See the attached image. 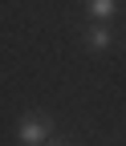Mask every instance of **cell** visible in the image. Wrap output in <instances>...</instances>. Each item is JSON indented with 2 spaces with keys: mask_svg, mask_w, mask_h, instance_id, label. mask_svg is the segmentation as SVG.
<instances>
[{
  "mask_svg": "<svg viewBox=\"0 0 126 146\" xmlns=\"http://www.w3.org/2000/svg\"><path fill=\"white\" fill-rule=\"evenodd\" d=\"M49 130H53V122H49L45 114H25V118H21V138H25V146H45Z\"/></svg>",
  "mask_w": 126,
  "mask_h": 146,
  "instance_id": "6da1fadb",
  "label": "cell"
},
{
  "mask_svg": "<svg viewBox=\"0 0 126 146\" xmlns=\"http://www.w3.org/2000/svg\"><path fill=\"white\" fill-rule=\"evenodd\" d=\"M89 12H94V21H110V16H114V0H89Z\"/></svg>",
  "mask_w": 126,
  "mask_h": 146,
  "instance_id": "7a4b0ae2",
  "label": "cell"
},
{
  "mask_svg": "<svg viewBox=\"0 0 126 146\" xmlns=\"http://www.w3.org/2000/svg\"><path fill=\"white\" fill-rule=\"evenodd\" d=\"M106 45H110V33H106V25L98 21L94 29H89V49H106Z\"/></svg>",
  "mask_w": 126,
  "mask_h": 146,
  "instance_id": "3957f363",
  "label": "cell"
},
{
  "mask_svg": "<svg viewBox=\"0 0 126 146\" xmlns=\"http://www.w3.org/2000/svg\"><path fill=\"white\" fill-rule=\"evenodd\" d=\"M49 146H73V142H49Z\"/></svg>",
  "mask_w": 126,
  "mask_h": 146,
  "instance_id": "277c9868",
  "label": "cell"
}]
</instances>
